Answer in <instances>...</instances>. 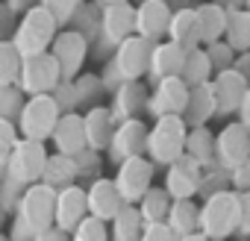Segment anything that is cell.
Instances as JSON below:
<instances>
[{
  "label": "cell",
  "instance_id": "1",
  "mask_svg": "<svg viewBox=\"0 0 250 241\" xmlns=\"http://www.w3.org/2000/svg\"><path fill=\"white\" fill-rule=\"evenodd\" d=\"M56 226V191L47 185H33L24 191L12 226H9V241H36L42 232Z\"/></svg>",
  "mask_w": 250,
  "mask_h": 241
},
{
  "label": "cell",
  "instance_id": "2",
  "mask_svg": "<svg viewBox=\"0 0 250 241\" xmlns=\"http://www.w3.org/2000/svg\"><path fill=\"white\" fill-rule=\"evenodd\" d=\"M153 47L150 41H145L142 36H133L130 41H124L109 59H106V68H103V82L109 88V97L112 91H118L121 85L127 82H142L145 74H150V56H153Z\"/></svg>",
  "mask_w": 250,
  "mask_h": 241
},
{
  "label": "cell",
  "instance_id": "3",
  "mask_svg": "<svg viewBox=\"0 0 250 241\" xmlns=\"http://www.w3.org/2000/svg\"><path fill=\"white\" fill-rule=\"evenodd\" d=\"M59 33L62 30H59L56 18L50 15V9L44 3H39V6H30L21 15V21H18V27H15V33H12L9 41L18 47V53L24 59H33V56L50 53V47H53V41H56Z\"/></svg>",
  "mask_w": 250,
  "mask_h": 241
},
{
  "label": "cell",
  "instance_id": "4",
  "mask_svg": "<svg viewBox=\"0 0 250 241\" xmlns=\"http://www.w3.org/2000/svg\"><path fill=\"white\" fill-rule=\"evenodd\" d=\"M241 223V197L235 191L215 194L200 206V232L209 241H229Z\"/></svg>",
  "mask_w": 250,
  "mask_h": 241
},
{
  "label": "cell",
  "instance_id": "5",
  "mask_svg": "<svg viewBox=\"0 0 250 241\" xmlns=\"http://www.w3.org/2000/svg\"><path fill=\"white\" fill-rule=\"evenodd\" d=\"M186 141H188V127L183 118H159L150 127L147 139V159L156 168H171L186 156Z\"/></svg>",
  "mask_w": 250,
  "mask_h": 241
},
{
  "label": "cell",
  "instance_id": "6",
  "mask_svg": "<svg viewBox=\"0 0 250 241\" xmlns=\"http://www.w3.org/2000/svg\"><path fill=\"white\" fill-rule=\"evenodd\" d=\"M136 36V6L124 3H103V18H100V39H97V56H112L124 41Z\"/></svg>",
  "mask_w": 250,
  "mask_h": 241
},
{
  "label": "cell",
  "instance_id": "7",
  "mask_svg": "<svg viewBox=\"0 0 250 241\" xmlns=\"http://www.w3.org/2000/svg\"><path fill=\"white\" fill-rule=\"evenodd\" d=\"M62 120V109L59 103L53 100V94H44V97H30L21 118H18V130H21V139H30V141H50L56 127Z\"/></svg>",
  "mask_w": 250,
  "mask_h": 241
},
{
  "label": "cell",
  "instance_id": "8",
  "mask_svg": "<svg viewBox=\"0 0 250 241\" xmlns=\"http://www.w3.org/2000/svg\"><path fill=\"white\" fill-rule=\"evenodd\" d=\"M47 147L42 141H30V139H21V144L12 150V156L3 165V174H9L15 182H21L24 188H33L44 180V168H47Z\"/></svg>",
  "mask_w": 250,
  "mask_h": 241
},
{
  "label": "cell",
  "instance_id": "9",
  "mask_svg": "<svg viewBox=\"0 0 250 241\" xmlns=\"http://www.w3.org/2000/svg\"><path fill=\"white\" fill-rule=\"evenodd\" d=\"M153 174H156V165L147 156H139V159H130V162L118 165L115 185H118V194L124 197V203L139 206L145 200V194L153 188Z\"/></svg>",
  "mask_w": 250,
  "mask_h": 241
},
{
  "label": "cell",
  "instance_id": "10",
  "mask_svg": "<svg viewBox=\"0 0 250 241\" xmlns=\"http://www.w3.org/2000/svg\"><path fill=\"white\" fill-rule=\"evenodd\" d=\"M59 85H62V71H59V65H56V59H53L50 53H44V56H33V59H24L18 88H21L27 97H44V94H53Z\"/></svg>",
  "mask_w": 250,
  "mask_h": 241
},
{
  "label": "cell",
  "instance_id": "11",
  "mask_svg": "<svg viewBox=\"0 0 250 241\" xmlns=\"http://www.w3.org/2000/svg\"><path fill=\"white\" fill-rule=\"evenodd\" d=\"M88 39L77 30H62L50 47V56L56 59L59 71H62V80L65 82H74L77 77H83V65L88 59Z\"/></svg>",
  "mask_w": 250,
  "mask_h": 241
},
{
  "label": "cell",
  "instance_id": "12",
  "mask_svg": "<svg viewBox=\"0 0 250 241\" xmlns=\"http://www.w3.org/2000/svg\"><path fill=\"white\" fill-rule=\"evenodd\" d=\"M147 139H150V127L145 120H127V124H118L115 139L106 150L112 165H124L130 159L147 156Z\"/></svg>",
  "mask_w": 250,
  "mask_h": 241
},
{
  "label": "cell",
  "instance_id": "13",
  "mask_svg": "<svg viewBox=\"0 0 250 241\" xmlns=\"http://www.w3.org/2000/svg\"><path fill=\"white\" fill-rule=\"evenodd\" d=\"M215 153H218V165L227 171H235L238 165H244L250 159V130L241 120H229V124L215 136Z\"/></svg>",
  "mask_w": 250,
  "mask_h": 241
},
{
  "label": "cell",
  "instance_id": "14",
  "mask_svg": "<svg viewBox=\"0 0 250 241\" xmlns=\"http://www.w3.org/2000/svg\"><path fill=\"white\" fill-rule=\"evenodd\" d=\"M188 97H191V88H188L180 77L165 80V82L153 85L147 112H150L156 120H159V118H183L186 109H188Z\"/></svg>",
  "mask_w": 250,
  "mask_h": 241
},
{
  "label": "cell",
  "instance_id": "15",
  "mask_svg": "<svg viewBox=\"0 0 250 241\" xmlns=\"http://www.w3.org/2000/svg\"><path fill=\"white\" fill-rule=\"evenodd\" d=\"M174 21V9L162 0H145L142 6H136V36H142L150 44L168 41V30Z\"/></svg>",
  "mask_w": 250,
  "mask_h": 241
},
{
  "label": "cell",
  "instance_id": "16",
  "mask_svg": "<svg viewBox=\"0 0 250 241\" xmlns=\"http://www.w3.org/2000/svg\"><path fill=\"white\" fill-rule=\"evenodd\" d=\"M150 106V91L145 82H127L118 91H112L109 100V112L118 124H127V120H142V115Z\"/></svg>",
  "mask_w": 250,
  "mask_h": 241
},
{
  "label": "cell",
  "instance_id": "17",
  "mask_svg": "<svg viewBox=\"0 0 250 241\" xmlns=\"http://www.w3.org/2000/svg\"><path fill=\"white\" fill-rule=\"evenodd\" d=\"M200 180H203V168L186 153L180 162H174L165 171V188L174 200H194V194H200Z\"/></svg>",
  "mask_w": 250,
  "mask_h": 241
},
{
  "label": "cell",
  "instance_id": "18",
  "mask_svg": "<svg viewBox=\"0 0 250 241\" xmlns=\"http://www.w3.org/2000/svg\"><path fill=\"white\" fill-rule=\"evenodd\" d=\"M88 191L85 185H71L65 191H56V226L65 229L68 235L83 223L88 221Z\"/></svg>",
  "mask_w": 250,
  "mask_h": 241
},
{
  "label": "cell",
  "instance_id": "19",
  "mask_svg": "<svg viewBox=\"0 0 250 241\" xmlns=\"http://www.w3.org/2000/svg\"><path fill=\"white\" fill-rule=\"evenodd\" d=\"M85 191H88V215L97 218V221H103V223H112L121 215V209L127 206V203H124V197L118 194L115 180L100 177L91 185H85Z\"/></svg>",
  "mask_w": 250,
  "mask_h": 241
},
{
  "label": "cell",
  "instance_id": "20",
  "mask_svg": "<svg viewBox=\"0 0 250 241\" xmlns=\"http://www.w3.org/2000/svg\"><path fill=\"white\" fill-rule=\"evenodd\" d=\"M50 144L56 147L59 156H71L77 159L83 150H88V139H85V118L83 112H74V115H62L59 127L50 139Z\"/></svg>",
  "mask_w": 250,
  "mask_h": 241
},
{
  "label": "cell",
  "instance_id": "21",
  "mask_svg": "<svg viewBox=\"0 0 250 241\" xmlns=\"http://www.w3.org/2000/svg\"><path fill=\"white\" fill-rule=\"evenodd\" d=\"M212 85H215V94H218V115H224V118L238 115L241 106H244V97L250 91V82L238 71H224V74H215Z\"/></svg>",
  "mask_w": 250,
  "mask_h": 241
},
{
  "label": "cell",
  "instance_id": "22",
  "mask_svg": "<svg viewBox=\"0 0 250 241\" xmlns=\"http://www.w3.org/2000/svg\"><path fill=\"white\" fill-rule=\"evenodd\" d=\"M186 56H188V53H186L183 47H177L174 41L156 44V47H153V56H150V74H147V77L153 80V85L180 77V74H183V65H186Z\"/></svg>",
  "mask_w": 250,
  "mask_h": 241
},
{
  "label": "cell",
  "instance_id": "23",
  "mask_svg": "<svg viewBox=\"0 0 250 241\" xmlns=\"http://www.w3.org/2000/svg\"><path fill=\"white\" fill-rule=\"evenodd\" d=\"M85 118V139H88V150H109L112 139H115V130H118V120L112 118L109 106H97L91 112H83Z\"/></svg>",
  "mask_w": 250,
  "mask_h": 241
},
{
  "label": "cell",
  "instance_id": "24",
  "mask_svg": "<svg viewBox=\"0 0 250 241\" xmlns=\"http://www.w3.org/2000/svg\"><path fill=\"white\" fill-rule=\"evenodd\" d=\"M168 41H174L177 47H183L186 53L200 50L203 39H200V21H197V9H174V21L168 30Z\"/></svg>",
  "mask_w": 250,
  "mask_h": 241
},
{
  "label": "cell",
  "instance_id": "25",
  "mask_svg": "<svg viewBox=\"0 0 250 241\" xmlns=\"http://www.w3.org/2000/svg\"><path fill=\"white\" fill-rule=\"evenodd\" d=\"M215 115H218V94H215V85L206 82V85H200V88H191L188 109H186V115H183L186 127H188V130L206 127Z\"/></svg>",
  "mask_w": 250,
  "mask_h": 241
},
{
  "label": "cell",
  "instance_id": "26",
  "mask_svg": "<svg viewBox=\"0 0 250 241\" xmlns=\"http://www.w3.org/2000/svg\"><path fill=\"white\" fill-rule=\"evenodd\" d=\"M77 180H80L77 159H71V156H59V153H50L42 185H47V188H53V191H65V188H71V185H80Z\"/></svg>",
  "mask_w": 250,
  "mask_h": 241
},
{
  "label": "cell",
  "instance_id": "27",
  "mask_svg": "<svg viewBox=\"0 0 250 241\" xmlns=\"http://www.w3.org/2000/svg\"><path fill=\"white\" fill-rule=\"evenodd\" d=\"M197 21H200V39H203V47L215 44V41H224L227 36V6H218V3H206V6H197Z\"/></svg>",
  "mask_w": 250,
  "mask_h": 241
},
{
  "label": "cell",
  "instance_id": "28",
  "mask_svg": "<svg viewBox=\"0 0 250 241\" xmlns=\"http://www.w3.org/2000/svg\"><path fill=\"white\" fill-rule=\"evenodd\" d=\"M227 36L224 41L235 50V53H250V12L244 6H227Z\"/></svg>",
  "mask_w": 250,
  "mask_h": 241
},
{
  "label": "cell",
  "instance_id": "29",
  "mask_svg": "<svg viewBox=\"0 0 250 241\" xmlns=\"http://www.w3.org/2000/svg\"><path fill=\"white\" fill-rule=\"evenodd\" d=\"M186 153L203 168H215L218 165V153H215V136L209 127H197V130H188V141H186Z\"/></svg>",
  "mask_w": 250,
  "mask_h": 241
},
{
  "label": "cell",
  "instance_id": "30",
  "mask_svg": "<svg viewBox=\"0 0 250 241\" xmlns=\"http://www.w3.org/2000/svg\"><path fill=\"white\" fill-rule=\"evenodd\" d=\"M168 226L177 238H188L200 232V206L194 200H174V209L168 215Z\"/></svg>",
  "mask_w": 250,
  "mask_h": 241
},
{
  "label": "cell",
  "instance_id": "31",
  "mask_svg": "<svg viewBox=\"0 0 250 241\" xmlns=\"http://www.w3.org/2000/svg\"><path fill=\"white\" fill-rule=\"evenodd\" d=\"M145 226L147 223H145L139 206H124L121 215L109 223V232H112V241H142Z\"/></svg>",
  "mask_w": 250,
  "mask_h": 241
},
{
  "label": "cell",
  "instance_id": "32",
  "mask_svg": "<svg viewBox=\"0 0 250 241\" xmlns=\"http://www.w3.org/2000/svg\"><path fill=\"white\" fill-rule=\"evenodd\" d=\"M139 209H142L145 223H168V215L174 209V197L168 194L165 185H153L145 194V200L139 203Z\"/></svg>",
  "mask_w": 250,
  "mask_h": 241
},
{
  "label": "cell",
  "instance_id": "33",
  "mask_svg": "<svg viewBox=\"0 0 250 241\" xmlns=\"http://www.w3.org/2000/svg\"><path fill=\"white\" fill-rule=\"evenodd\" d=\"M180 80H183L188 88H200V85H206V82L215 80V68H212V62H209V56H206V47L191 50V53L186 56V65H183Z\"/></svg>",
  "mask_w": 250,
  "mask_h": 241
},
{
  "label": "cell",
  "instance_id": "34",
  "mask_svg": "<svg viewBox=\"0 0 250 241\" xmlns=\"http://www.w3.org/2000/svg\"><path fill=\"white\" fill-rule=\"evenodd\" d=\"M74 88H77L80 109H85V112L97 109L100 100L109 94V88H106V82H103L100 74H83V77H77V80H74Z\"/></svg>",
  "mask_w": 250,
  "mask_h": 241
},
{
  "label": "cell",
  "instance_id": "35",
  "mask_svg": "<svg viewBox=\"0 0 250 241\" xmlns=\"http://www.w3.org/2000/svg\"><path fill=\"white\" fill-rule=\"evenodd\" d=\"M21 68H24V56L18 53V47L9 39H0V88L18 85Z\"/></svg>",
  "mask_w": 250,
  "mask_h": 241
},
{
  "label": "cell",
  "instance_id": "36",
  "mask_svg": "<svg viewBox=\"0 0 250 241\" xmlns=\"http://www.w3.org/2000/svg\"><path fill=\"white\" fill-rule=\"evenodd\" d=\"M224 191H232V174L221 165L203 171V180H200V197L209 200L215 194H224Z\"/></svg>",
  "mask_w": 250,
  "mask_h": 241
},
{
  "label": "cell",
  "instance_id": "37",
  "mask_svg": "<svg viewBox=\"0 0 250 241\" xmlns=\"http://www.w3.org/2000/svg\"><path fill=\"white\" fill-rule=\"evenodd\" d=\"M27 100H30V97H27L18 85L0 88V120H12V124H18V118H21Z\"/></svg>",
  "mask_w": 250,
  "mask_h": 241
},
{
  "label": "cell",
  "instance_id": "38",
  "mask_svg": "<svg viewBox=\"0 0 250 241\" xmlns=\"http://www.w3.org/2000/svg\"><path fill=\"white\" fill-rule=\"evenodd\" d=\"M71 241H112V232H109V226H106L103 221L88 218V221H83V223L71 232Z\"/></svg>",
  "mask_w": 250,
  "mask_h": 241
},
{
  "label": "cell",
  "instance_id": "39",
  "mask_svg": "<svg viewBox=\"0 0 250 241\" xmlns=\"http://www.w3.org/2000/svg\"><path fill=\"white\" fill-rule=\"evenodd\" d=\"M206 56H209V62H212L215 74H224V71H232L235 56H238V53H235L227 41H215V44H209V47H206Z\"/></svg>",
  "mask_w": 250,
  "mask_h": 241
},
{
  "label": "cell",
  "instance_id": "40",
  "mask_svg": "<svg viewBox=\"0 0 250 241\" xmlns=\"http://www.w3.org/2000/svg\"><path fill=\"white\" fill-rule=\"evenodd\" d=\"M44 6H47V9H50V15L56 18L59 30H71V27H74V21H77V15L83 12V6H85V3H77V0H71V3H56V0H47Z\"/></svg>",
  "mask_w": 250,
  "mask_h": 241
},
{
  "label": "cell",
  "instance_id": "41",
  "mask_svg": "<svg viewBox=\"0 0 250 241\" xmlns=\"http://www.w3.org/2000/svg\"><path fill=\"white\" fill-rule=\"evenodd\" d=\"M77 171H80V180H88V185L94 180H100V171H103V159L97 150H83L77 156Z\"/></svg>",
  "mask_w": 250,
  "mask_h": 241
},
{
  "label": "cell",
  "instance_id": "42",
  "mask_svg": "<svg viewBox=\"0 0 250 241\" xmlns=\"http://www.w3.org/2000/svg\"><path fill=\"white\" fill-rule=\"evenodd\" d=\"M18 144H21V130H18V124H12V120H0V147H3V159H0V162H6Z\"/></svg>",
  "mask_w": 250,
  "mask_h": 241
},
{
  "label": "cell",
  "instance_id": "43",
  "mask_svg": "<svg viewBox=\"0 0 250 241\" xmlns=\"http://www.w3.org/2000/svg\"><path fill=\"white\" fill-rule=\"evenodd\" d=\"M53 100L59 103L62 115H74V112H80V100H77V88H74V82H65V80H62V85L53 91Z\"/></svg>",
  "mask_w": 250,
  "mask_h": 241
},
{
  "label": "cell",
  "instance_id": "44",
  "mask_svg": "<svg viewBox=\"0 0 250 241\" xmlns=\"http://www.w3.org/2000/svg\"><path fill=\"white\" fill-rule=\"evenodd\" d=\"M142 241H180L168 223H147L142 232Z\"/></svg>",
  "mask_w": 250,
  "mask_h": 241
},
{
  "label": "cell",
  "instance_id": "45",
  "mask_svg": "<svg viewBox=\"0 0 250 241\" xmlns=\"http://www.w3.org/2000/svg\"><path fill=\"white\" fill-rule=\"evenodd\" d=\"M229 174H232V191L235 194H250V159L244 165H238L235 171H229Z\"/></svg>",
  "mask_w": 250,
  "mask_h": 241
},
{
  "label": "cell",
  "instance_id": "46",
  "mask_svg": "<svg viewBox=\"0 0 250 241\" xmlns=\"http://www.w3.org/2000/svg\"><path fill=\"white\" fill-rule=\"evenodd\" d=\"M238 197H241V223H238L235 238L238 241H250V194H238Z\"/></svg>",
  "mask_w": 250,
  "mask_h": 241
},
{
  "label": "cell",
  "instance_id": "47",
  "mask_svg": "<svg viewBox=\"0 0 250 241\" xmlns=\"http://www.w3.org/2000/svg\"><path fill=\"white\" fill-rule=\"evenodd\" d=\"M232 71H238L247 82H250V53H238L235 56V65H232Z\"/></svg>",
  "mask_w": 250,
  "mask_h": 241
},
{
  "label": "cell",
  "instance_id": "48",
  "mask_svg": "<svg viewBox=\"0 0 250 241\" xmlns=\"http://www.w3.org/2000/svg\"><path fill=\"white\" fill-rule=\"evenodd\" d=\"M36 241H71V235L65 232V229H59V226H53V229H47V232H42Z\"/></svg>",
  "mask_w": 250,
  "mask_h": 241
},
{
  "label": "cell",
  "instance_id": "49",
  "mask_svg": "<svg viewBox=\"0 0 250 241\" xmlns=\"http://www.w3.org/2000/svg\"><path fill=\"white\" fill-rule=\"evenodd\" d=\"M238 120L250 130V91H247V97H244V106H241V112H238Z\"/></svg>",
  "mask_w": 250,
  "mask_h": 241
},
{
  "label": "cell",
  "instance_id": "50",
  "mask_svg": "<svg viewBox=\"0 0 250 241\" xmlns=\"http://www.w3.org/2000/svg\"><path fill=\"white\" fill-rule=\"evenodd\" d=\"M180 241H209L203 232H197V235H188V238H180Z\"/></svg>",
  "mask_w": 250,
  "mask_h": 241
},
{
  "label": "cell",
  "instance_id": "51",
  "mask_svg": "<svg viewBox=\"0 0 250 241\" xmlns=\"http://www.w3.org/2000/svg\"><path fill=\"white\" fill-rule=\"evenodd\" d=\"M244 9H247V12H250V0H247V3H244Z\"/></svg>",
  "mask_w": 250,
  "mask_h": 241
}]
</instances>
